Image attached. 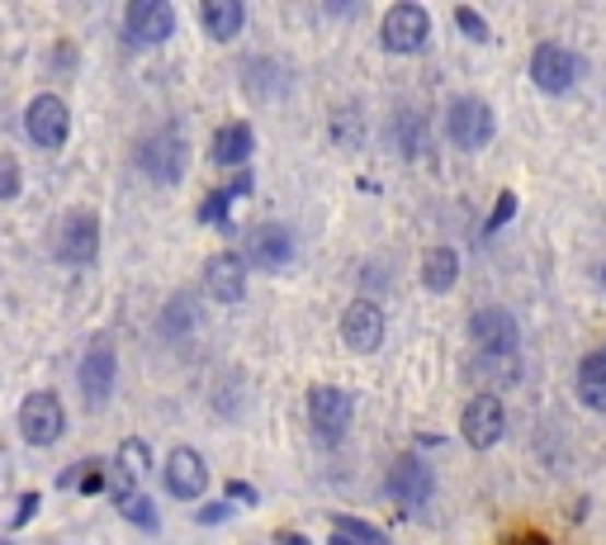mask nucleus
Instances as JSON below:
<instances>
[{"instance_id":"1","label":"nucleus","mask_w":606,"mask_h":545,"mask_svg":"<svg viewBox=\"0 0 606 545\" xmlns=\"http://www.w3.org/2000/svg\"><path fill=\"white\" fill-rule=\"evenodd\" d=\"M445 134H451L459 152H483L498 134V119L479 95H459V100H451V109H445Z\"/></svg>"},{"instance_id":"2","label":"nucleus","mask_w":606,"mask_h":545,"mask_svg":"<svg viewBox=\"0 0 606 545\" xmlns=\"http://www.w3.org/2000/svg\"><path fill=\"white\" fill-rule=\"evenodd\" d=\"M431 38V14L422 5H412V0H398V5L384 10V24H380V43L388 53L408 57V53H422Z\"/></svg>"},{"instance_id":"3","label":"nucleus","mask_w":606,"mask_h":545,"mask_svg":"<svg viewBox=\"0 0 606 545\" xmlns=\"http://www.w3.org/2000/svg\"><path fill=\"white\" fill-rule=\"evenodd\" d=\"M100 256V219L91 209H71L57 223V262L62 266H91Z\"/></svg>"},{"instance_id":"4","label":"nucleus","mask_w":606,"mask_h":545,"mask_svg":"<svg viewBox=\"0 0 606 545\" xmlns=\"http://www.w3.org/2000/svg\"><path fill=\"white\" fill-rule=\"evenodd\" d=\"M138 166H142V176H152L156 185H176L185 176V138L176 128H156L152 138H142Z\"/></svg>"},{"instance_id":"5","label":"nucleus","mask_w":606,"mask_h":545,"mask_svg":"<svg viewBox=\"0 0 606 545\" xmlns=\"http://www.w3.org/2000/svg\"><path fill=\"white\" fill-rule=\"evenodd\" d=\"M384 494L403 508H422V503H431V494H436V475H431V465L422 455H398L384 475Z\"/></svg>"},{"instance_id":"6","label":"nucleus","mask_w":606,"mask_h":545,"mask_svg":"<svg viewBox=\"0 0 606 545\" xmlns=\"http://www.w3.org/2000/svg\"><path fill=\"white\" fill-rule=\"evenodd\" d=\"M459 432L474 451H493L502 437H508V408H502L498 394H474L465 404V418H459Z\"/></svg>"},{"instance_id":"7","label":"nucleus","mask_w":606,"mask_h":545,"mask_svg":"<svg viewBox=\"0 0 606 545\" xmlns=\"http://www.w3.org/2000/svg\"><path fill=\"white\" fill-rule=\"evenodd\" d=\"M62 432H67V413H62V398L57 394L38 390L20 404V437L28 447H53Z\"/></svg>"},{"instance_id":"8","label":"nucleus","mask_w":606,"mask_h":545,"mask_svg":"<svg viewBox=\"0 0 606 545\" xmlns=\"http://www.w3.org/2000/svg\"><path fill=\"white\" fill-rule=\"evenodd\" d=\"M469 337L483 356H516V347H522V327H516V318L502 304H488V309L474 313Z\"/></svg>"},{"instance_id":"9","label":"nucleus","mask_w":606,"mask_h":545,"mask_svg":"<svg viewBox=\"0 0 606 545\" xmlns=\"http://www.w3.org/2000/svg\"><path fill=\"white\" fill-rule=\"evenodd\" d=\"M579 71H583V62L569 48H559V43H540V48L531 53V81H536L545 95H569L573 85H579Z\"/></svg>"},{"instance_id":"10","label":"nucleus","mask_w":606,"mask_h":545,"mask_svg":"<svg viewBox=\"0 0 606 545\" xmlns=\"http://www.w3.org/2000/svg\"><path fill=\"white\" fill-rule=\"evenodd\" d=\"M24 128H28V138H34L38 148L57 152L67 142V134H71L67 100L62 95H34V100H28V109H24Z\"/></svg>"},{"instance_id":"11","label":"nucleus","mask_w":606,"mask_h":545,"mask_svg":"<svg viewBox=\"0 0 606 545\" xmlns=\"http://www.w3.org/2000/svg\"><path fill=\"white\" fill-rule=\"evenodd\" d=\"M124 34H128V43H138V48H156V43H166L176 34V10H171L166 0H133V5L124 10Z\"/></svg>"},{"instance_id":"12","label":"nucleus","mask_w":606,"mask_h":545,"mask_svg":"<svg viewBox=\"0 0 606 545\" xmlns=\"http://www.w3.org/2000/svg\"><path fill=\"white\" fill-rule=\"evenodd\" d=\"M77 380H81L85 404H105V398L114 394V380H119V356H114V341L109 337H95L91 347H85Z\"/></svg>"},{"instance_id":"13","label":"nucleus","mask_w":606,"mask_h":545,"mask_svg":"<svg viewBox=\"0 0 606 545\" xmlns=\"http://www.w3.org/2000/svg\"><path fill=\"white\" fill-rule=\"evenodd\" d=\"M162 479H166V494L171 498L195 503V498H205V489H209V465H205V455H199L195 447H176V451L166 455Z\"/></svg>"},{"instance_id":"14","label":"nucleus","mask_w":606,"mask_h":545,"mask_svg":"<svg viewBox=\"0 0 606 545\" xmlns=\"http://www.w3.org/2000/svg\"><path fill=\"white\" fill-rule=\"evenodd\" d=\"M384 333H388L384 309L370 304V299H356V304L341 313V341H346V347H351L356 356L380 351V347H384Z\"/></svg>"},{"instance_id":"15","label":"nucleus","mask_w":606,"mask_h":545,"mask_svg":"<svg viewBox=\"0 0 606 545\" xmlns=\"http://www.w3.org/2000/svg\"><path fill=\"white\" fill-rule=\"evenodd\" d=\"M308 422L323 441H341L346 427H351V394L337 390V384H317L308 394Z\"/></svg>"},{"instance_id":"16","label":"nucleus","mask_w":606,"mask_h":545,"mask_svg":"<svg viewBox=\"0 0 606 545\" xmlns=\"http://www.w3.org/2000/svg\"><path fill=\"white\" fill-rule=\"evenodd\" d=\"M205 290H209V299H219V304H242V299H247V262L233 252L209 256Z\"/></svg>"},{"instance_id":"17","label":"nucleus","mask_w":606,"mask_h":545,"mask_svg":"<svg viewBox=\"0 0 606 545\" xmlns=\"http://www.w3.org/2000/svg\"><path fill=\"white\" fill-rule=\"evenodd\" d=\"M247 262L261 270H284L294 262V233L284 223H261L247 237Z\"/></svg>"},{"instance_id":"18","label":"nucleus","mask_w":606,"mask_h":545,"mask_svg":"<svg viewBox=\"0 0 606 545\" xmlns=\"http://www.w3.org/2000/svg\"><path fill=\"white\" fill-rule=\"evenodd\" d=\"M199 24H205V34L213 43H228L247 24V5H242V0H205V5H199Z\"/></svg>"},{"instance_id":"19","label":"nucleus","mask_w":606,"mask_h":545,"mask_svg":"<svg viewBox=\"0 0 606 545\" xmlns=\"http://www.w3.org/2000/svg\"><path fill=\"white\" fill-rule=\"evenodd\" d=\"M256 152V134L252 124H223L219 138H213V162L219 166H247V156Z\"/></svg>"},{"instance_id":"20","label":"nucleus","mask_w":606,"mask_h":545,"mask_svg":"<svg viewBox=\"0 0 606 545\" xmlns=\"http://www.w3.org/2000/svg\"><path fill=\"white\" fill-rule=\"evenodd\" d=\"M455 280H459V256L455 247H431L422 256V285L431 294H445V290H455Z\"/></svg>"},{"instance_id":"21","label":"nucleus","mask_w":606,"mask_h":545,"mask_svg":"<svg viewBox=\"0 0 606 545\" xmlns=\"http://www.w3.org/2000/svg\"><path fill=\"white\" fill-rule=\"evenodd\" d=\"M579 398H583V408L606 413V351L583 356V366H579Z\"/></svg>"},{"instance_id":"22","label":"nucleus","mask_w":606,"mask_h":545,"mask_svg":"<svg viewBox=\"0 0 606 545\" xmlns=\"http://www.w3.org/2000/svg\"><path fill=\"white\" fill-rule=\"evenodd\" d=\"M195 323H199V309H195V299L190 294H176L171 304L162 309V333L171 341H180V337H190L195 333Z\"/></svg>"},{"instance_id":"23","label":"nucleus","mask_w":606,"mask_h":545,"mask_svg":"<svg viewBox=\"0 0 606 545\" xmlns=\"http://www.w3.org/2000/svg\"><path fill=\"white\" fill-rule=\"evenodd\" d=\"M331 536L346 541V545H394L380 526H370V522H360V518H337L331 522Z\"/></svg>"},{"instance_id":"24","label":"nucleus","mask_w":606,"mask_h":545,"mask_svg":"<svg viewBox=\"0 0 606 545\" xmlns=\"http://www.w3.org/2000/svg\"><path fill=\"white\" fill-rule=\"evenodd\" d=\"M398 148H403V156H427V124H422V114H412V109L398 114Z\"/></svg>"},{"instance_id":"25","label":"nucleus","mask_w":606,"mask_h":545,"mask_svg":"<svg viewBox=\"0 0 606 545\" xmlns=\"http://www.w3.org/2000/svg\"><path fill=\"white\" fill-rule=\"evenodd\" d=\"M233 185H223V190H213L209 199H205V205H199V219H205V223H213V228H219V233H228V228H233Z\"/></svg>"},{"instance_id":"26","label":"nucleus","mask_w":606,"mask_h":545,"mask_svg":"<svg viewBox=\"0 0 606 545\" xmlns=\"http://www.w3.org/2000/svg\"><path fill=\"white\" fill-rule=\"evenodd\" d=\"M119 512H124V518L133 522V526H142V532H156V522H162V518H156V508H152V498H148V494H133L128 503H119Z\"/></svg>"},{"instance_id":"27","label":"nucleus","mask_w":606,"mask_h":545,"mask_svg":"<svg viewBox=\"0 0 606 545\" xmlns=\"http://www.w3.org/2000/svg\"><path fill=\"white\" fill-rule=\"evenodd\" d=\"M455 24L465 28V38H474V43H493V28H488V20L474 5H455Z\"/></svg>"},{"instance_id":"28","label":"nucleus","mask_w":606,"mask_h":545,"mask_svg":"<svg viewBox=\"0 0 606 545\" xmlns=\"http://www.w3.org/2000/svg\"><path fill=\"white\" fill-rule=\"evenodd\" d=\"M24 190V176H20V162H14L10 152H0V205H5V199H14Z\"/></svg>"},{"instance_id":"29","label":"nucleus","mask_w":606,"mask_h":545,"mask_svg":"<svg viewBox=\"0 0 606 545\" xmlns=\"http://www.w3.org/2000/svg\"><path fill=\"white\" fill-rule=\"evenodd\" d=\"M109 494H114V503H128V498L138 494V484H133V469H128L124 461H114V469H109Z\"/></svg>"},{"instance_id":"30","label":"nucleus","mask_w":606,"mask_h":545,"mask_svg":"<svg viewBox=\"0 0 606 545\" xmlns=\"http://www.w3.org/2000/svg\"><path fill=\"white\" fill-rule=\"evenodd\" d=\"M512 213H516V195H512V190H502V195H498V205H493V213H488V233L508 228V223H512Z\"/></svg>"},{"instance_id":"31","label":"nucleus","mask_w":606,"mask_h":545,"mask_svg":"<svg viewBox=\"0 0 606 545\" xmlns=\"http://www.w3.org/2000/svg\"><path fill=\"white\" fill-rule=\"evenodd\" d=\"M228 512H233L228 503H205L199 508V526H219V522H228Z\"/></svg>"},{"instance_id":"32","label":"nucleus","mask_w":606,"mask_h":545,"mask_svg":"<svg viewBox=\"0 0 606 545\" xmlns=\"http://www.w3.org/2000/svg\"><path fill=\"white\" fill-rule=\"evenodd\" d=\"M124 465L142 469V465H148V447H142V441H124Z\"/></svg>"},{"instance_id":"33","label":"nucleus","mask_w":606,"mask_h":545,"mask_svg":"<svg viewBox=\"0 0 606 545\" xmlns=\"http://www.w3.org/2000/svg\"><path fill=\"white\" fill-rule=\"evenodd\" d=\"M228 498H237V503L256 508V489H252V484H242V479H233V484H228Z\"/></svg>"},{"instance_id":"34","label":"nucleus","mask_w":606,"mask_h":545,"mask_svg":"<svg viewBox=\"0 0 606 545\" xmlns=\"http://www.w3.org/2000/svg\"><path fill=\"white\" fill-rule=\"evenodd\" d=\"M34 512H38V494H28L24 503H20V512H14V532H20V526H24L28 518H34Z\"/></svg>"},{"instance_id":"35","label":"nucleus","mask_w":606,"mask_h":545,"mask_svg":"<svg viewBox=\"0 0 606 545\" xmlns=\"http://www.w3.org/2000/svg\"><path fill=\"white\" fill-rule=\"evenodd\" d=\"M516 545H550V541H545L540 532H522V541H516Z\"/></svg>"},{"instance_id":"36","label":"nucleus","mask_w":606,"mask_h":545,"mask_svg":"<svg viewBox=\"0 0 606 545\" xmlns=\"http://www.w3.org/2000/svg\"><path fill=\"white\" fill-rule=\"evenodd\" d=\"M602 290H606V270H602Z\"/></svg>"}]
</instances>
